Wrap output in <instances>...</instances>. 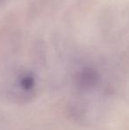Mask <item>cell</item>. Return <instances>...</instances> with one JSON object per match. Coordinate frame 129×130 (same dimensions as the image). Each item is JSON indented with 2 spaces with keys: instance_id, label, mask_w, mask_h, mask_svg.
I'll return each instance as SVG.
<instances>
[{
  "instance_id": "7a4b0ae2",
  "label": "cell",
  "mask_w": 129,
  "mask_h": 130,
  "mask_svg": "<svg viewBox=\"0 0 129 130\" xmlns=\"http://www.w3.org/2000/svg\"><path fill=\"white\" fill-rule=\"evenodd\" d=\"M20 85H21V89H22L24 91H27V92H28V91H30L34 85V78L31 77V76H25L24 78L21 79Z\"/></svg>"
},
{
  "instance_id": "6da1fadb",
  "label": "cell",
  "mask_w": 129,
  "mask_h": 130,
  "mask_svg": "<svg viewBox=\"0 0 129 130\" xmlns=\"http://www.w3.org/2000/svg\"><path fill=\"white\" fill-rule=\"evenodd\" d=\"M97 82V74L92 70H85L80 74L78 78V84L80 87L89 88L95 85Z\"/></svg>"
}]
</instances>
